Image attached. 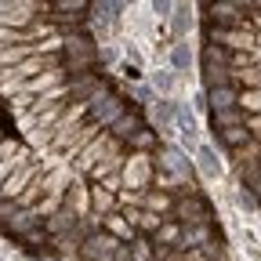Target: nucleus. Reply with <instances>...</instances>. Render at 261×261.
Instances as JSON below:
<instances>
[{
	"label": "nucleus",
	"instance_id": "nucleus-1",
	"mask_svg": "<svg viewBox=\"0 0 261 261\" xmlns=\"http://www.w3.org/2000/svg\"><path fill=\"white\" fill-rule=\"evenodd\" d=\"M94 62H98V51L84 33H65L62 37V69L69 73V80L80 73H91Z\"/></svg>",
	"mask_w": 261,
	"mask_h": 261
},
{
	"label": "nucleus",
	"instance_id": "nucleus-2",
	"mask_svg": "<svg viewBox=\"0 0 261 261\" xmlns=\"http://www.w3.org/2000/svg\"><path fill=\"white\" fill-rule=\"evenodd\" d=\"M84 109H87V116H91V123H94V127H106V130H109V127H113V123L127 113V102H123L120 94H113V91L102 84Z\"/></svg>",
	"mask_w": 261,
	"mask_h": 261
},
{
	"label": "nucleus",
	"instance_id": "nucleus-3",
	"mask_svg": "<svg viewBox=\"0 0 261 261\" xmlns=\"http://www.w3.org/2000/svg\"><path fill=\"white\" fill-rule=\"evenodd\" d=\"M152 178H156V167H152L149 152H130L127 163H123V171H120V181L127 189H145Z\"/></svg>",
	"mask_w": 261,
	"mask_h": 261
},
{
	"label": "nucleus",
	"instance_id": "nucleus-4",
	"mask_svg": "<svg viewBox=\"0 0 261 261\" xmlns=\"http://www.w3.org/2000/svg\"><path fill=\"white\" fill-rule=\"evenodd\" d=\"M171 218L181 225H211V207L200 200V192H181Z\"/></svg>",
	"mask_w": 261,
	"mask_h": 261
},
{
	"label": "nucleus",
	"instance_id": "nucleus-5",
	"mask_svg": "<svg viewBox=\"0 0 261 261\" xmlns=\"http://www.w3.org/2000/svg\"><path fill=\"white\" fill-rule=\"evenodd\" d=\"M207 44H218L225 51H254V29H218V25H207Z\"/></svg>",
	"mask_w": 261,
	"mask_h": 261
},
{
	"label": "nucleus",
	"instance_id": "nucleus-6",
	"mask_svg": "<svg viewBox=\"0 0 261 261\" xmlns=\"http://www.w3.org/2000/svg\"><path fill=\"white\" fill-rule=\"evenodd\" d=\"M207 25H218V29H250L247 25V11L225 4V0L207 4Z\"/></svg>",
	"mask_w": 261,
	"mask_h": 261
},
{
	"label": "nucleus",
	"instance_id": "nucleus-7",
	"mask_svg": "<svg viewBox=\"0 0 261 261\" xmlns=\"http://www.w3.org/2000/svg\"><path fill=\"white\" fill-rule=\"evenodd\" d=\"M116 250H120V240L109 236L106 228H102V232H91V236L80 243V254H84L87 261H113Z\"/></svg>",
	"mask_w": 261,
	"mask_h": 261
},
{
	"label": "nucleus",
	"instance_id": "nucleus-8",
	"mask_svg": "<svg viewBox=\"0 0 261 261\" xmlns=\"http://www.w3.org/2000/svg\"><path fill=\"white\" fill-rule=\"evenodd\" d=\"M160 171H167L181 181H192V160L178 145H160Z\"/></svg>",
	"mask_w": 261,
	"mask_h": 261
},
{
	"label": "nucleus",
	"instance_id": "nucleus-9",
	"mask_svg": "<svg viewBox=\"0 0 261 261\" xmlns=\"http://www.w3.org/2000/svg\"><path fill=\"white\" fill-rule=\"evenodd\" d=\"M37 15H44V8L37 4H0V25L8 29H29Z\"/></svg>",
	"mask_w": 261,
	"mask_h": 261
},
{
	"label": "nucleus",
	"instance_id": "nucleus-10",
	"mask_svg": "<svg viewBox=\"0 0 261 261\" xmlns=\"http://www.w3.org/2000/svg\"><path fill=\"white\" fill-rule=\"evenodd\" d=\"M113 145H116V142H113V135H98V138H94V142H91V145H87V149H84V152H80L76 160H73V167H76V171H87V174H91V171L98 167V163H102L106 149H113Z\"/></svg>",
	"mask_w": 261,
	"mask_h": 261
},
{
	"label": "nucleus",
	"instance_id": "nucleus-11",
	"mask_svg": "<svg viewBox=\"0 0 261 261\" xmlns=\"http://www.w3.org/2000/svg\"><path fill=\"white\" fill-rule=\"evenodd\" d=\"M102 87V80H98L94 73H80V76H73L69 84H65V91H69V106L73 102H80V106H87L91 98H94V91Z\"/></svg>",
	"mask_w": 261,
	"mask_h": 261
},
{
	"label": "nucleus",
	"instance_id": "nucleus-12",
	"mask_svg": "<svg viewBox=\"0 0 261 261\" xmlns=\"http://www.w3.org/2000/svg\"><path fill=\"white\" fill-rule=\"evenodd\" d=\"M192 156H196V167H200V174H203V178H221L225 163H221V156H218V149H214V145L200 142V149H196Z\"/></svg>",
	"mask_w": 261,
	"mask_h": 261
},
{
	"label": "nucleus",
	"instance_id": "nucleus-13",
	"mask_svg": "<svg viewBox=\"0 0 261 261\" xmlns=\"http://www.w3.org/2000/svg\"><path fill=\"white\" fill-rule=\"evenodd\" d=\"M0 225H4L11 236H25V232H33V228L40 225V211H29V207H22V211H15L11 218H4Z\"/></svg>",
	"mask_w": 261,
	"mask_h": 261
},
{
	"label": "nucleus",
	"instance_id": "nucleus-14",
	"mask_svg": "<svg viewBox=\"0 0 261 261\" xmlns=\"http://www.w3.org/2000/svg\"><path fill=\"white\" fill-rule=\"evenodd\" d=\"M240 106V87L236 84H225V87H211L207 91V109L218 113V109H236Z\"/></svg>",
	"mask_w": 261,
	"mask_h": 261
},
{
	"label": "nucleus",
	"instance_id": "nucleus-15",
	"mask_svg": "<svg viewBox=\"0 0 261 261\" xmlns=\"http://www.w3.org/2000/svg\"><path fill=\"white\" fill-rule=\"evenodd\" d=\"M142 127H145L142 113H123V116H120V120L109 127V135H113V142H123V145H127V142H130V138H135L138 130H142Z\"/></svg>",
	"mask_w": 261,
	"mask_h": 261
},
{
	"label": "nucleus",
	"instance_id": "nucleus-16",
	"mask_svg": "<svg viewBox=\"0 0 261 261\" xmlns=\"http://www.w3.org/2000/svg\"><path fill=\"white\" fill-rule=\"evenodd\" d=\"M192 25H196L192 4H189V0H178V4H174V15H171V33H174L178 40H189V33H192Z\"/></svg>",
	"mask_w": 261,
	"mask_h": 261
},
{
	"label": "nucleus",
	"instance_id": "nucleus-17",
	"mask_svg": "<svg viewBox=\"0 0 261 261\" xmlns=\"http://www.w3.org/2000/svg\"><path fill=\"white\" fill-rule=\"evenodd\" d=\"M33 178H37V174H33V167H18V171H15L4 185H0V196H4V200H15V203H18V196L33 185Z\"/></svg>",
	"mask_w": 261,
	"mask_h": 261
},
{
	"label": "nucleus",
	"instance_id": "nucleus-18",
	"mask_svg": "<svg viewBox=\"0 0 261 261\" xmlns=\"http://www.w3.org/2000/svg\"><path fill=\"white\" fill-rule=\"evenodd\" d=\"M98 130H102V127H94V123L76 127V135L69 138V145H65V152H62V156H65V160H76V156H80V152H84V149H87L94 138H98Z\"/></svg>",
	"mask_w": 261,
	"mask_h": 261
},
{
	"label": "nucleus",
	"instance_id": "nucleus-19",
	"mask_svg": "<svg viewBox=\"0 0 261 261\" xmlns=\"http://www.w3.org/2000/svg\"><path fill=\"white\" fill-rule=\"evenodd\" d=\"M181 236H185V225L174 221V218H163L160 232H156V243L167 247V250H181Z\"/></svg>",
	"mask_w": 261,
	"mask_h": 261
},
{
	"label": "nucleus",
	"instance_id": "nucleus-20",
	"mask_svg": "<svg viewBox=\"0 0 261 261\" xmlns=\"http://www.w3.org/2000/svg\"><path fill=\"white\" fill-rule=\"evenodd\" d=\"M218 142H221L225 149L240 152V149H247V145L254 142V135L247 130V123H240V127H225V130H218Z\"/></svg>",
	"mask_w": 261,
	"mask_h": 261
},
{
	"label": "nucleus",
	"instance_id": "nucleus-21",
	"mask_svg": "<svg viewBox=\"0 0 261 261\" xmlns=\"http://www.w3.org/2000/svg\"><path fill=\"white\" fill-rule=\"evenodd\" d=\"M214 243V228L211 225H185V236H181V250H200Z\"/></svg>",
	"mask_w": 261,
	"mask_h": 261
},
{
	"label": "nucleus",
	"instance_id": "nucleus-22",
	"mask_svg": "<svg viewBox=\"0 0 261 261\" xmlns=\"http://www.w3.org/2000/svg\"><path fill=\"white\" fill-rule=\"evenodd\" d=\"M174 113H178V102H171V98H156V106H152V127L156 130H174Z\"/></svg>",
	"mask_w": 261,
	"mask_h": 261
},
{
	"label": "nucleus",
	"instance_id": "nucleus-23",
	"mask_svg": "<svg viewBox=\"0 0 261 261\" xmlns=\"http://www.w3.org/2000/svg\"><path fill=\"white\" fill-rule=\"evenodd\" d=\"M102 228H106L109 236H116L120 243H135V225H130L123 214H106L102 218Z\"/></svg>",
	"mask_w": 261,
	"mask_h": 261
},
{
	"label": "nucleus",
	"instance_id": "nucleus-24",
	"mask_svg": "<svg viewBox=\"0 0 261 261\" xmlns=\"http://www.w3.org/2000/svg\"><path fill=\"white\" fill-rule=\"evenodd\" d=\"M51 11L62 22H80L87 15V0H51Z\"/></svg>",
	"mask_w": 261,
	"mask_h": 261
},
{
	"label": "nucleus",
	"instance_id": "nucleus-25",
	"mask_svg": "<svg viewBox=\"0 0 261 261\" xmlns=\"http://www.w3.org/2000/svg\"><path fill=\"white\" fill-rule=\"evenodd\" d=\"M76 225H80V214L69 211V207H58L55 214H47V228H51V232H73Z\"/></svg>",
	"mask_w": 261,
	"mask_h": 261
},
{
	"label": "nucleus",
	"instance_id": "nucleus-26",
	"mask_svg": "<svg viewBox=\"0 0 261 261\" xmlns=\"http://www.w3.org/2000/svg\"><path fill=\"white\" fill-rule=\"evenodd\" d=\"M192 62H196L192 44H189V40H178V44L171 47V69H174V73H189V69H192Z\"/></svg>",
	"mask_w": 261,
	"mask_h": 261
},
{
	"label": "nucleus",
	"instance_id": "nucleus-27",
	"mask_svg": "<svg viewBox=\"0 0 261 261\" xmlns=\"http://www.w3.org/2000/svg\"><path fill=\"white\" fill-rule=\"evenodd\" d=\"M127 149H130V152H152V149H160V130L145 123V127L138 130V135L127 142Z\"/></svg>",
	"mask_w": 261,
	"mask_h": 261
},
{
	"label": "nucleus",
	"instance_id": "nucleus-28",
	"mask_svg": "<svg viewBox=\"0 0 261 261\" xmlns=\"http://www.w3.org/2000/svg\"><path fill=\"white\" fill-rule=\"evenodd\" d=\"M174 196H167V192H142V207L145 211H152V214H174Z\"/></svg>",
	"mask_w": 261,
	"mask_h": 261
},
{
	"label": "nucleus",
	"instance_id": "nucleus-29",
	"mask_svg": "<svg viewBox=\"0 0 261 261\" xmlns=\"http://www.w3.org/2000/svg\"><path fill=\"white\" fill-rule=\"evenodd\" d=\"M240 123H247V113L236 106V109H218V113H211V127L214 130H225V127H240Z\"/></svg>",
	"mask_w": 261,
	"mask_h": 261
},
{
	"label": "nucleus",
	"instance_id": "nucleus-30",
	"mask_svg": "<svg viewBox=\"0 0 261 261\" xmlns=\"http://www.w3.org/2000/svg\"><path fill=\"white\" fill-rule=\"evenodd\" d=\"M33 55H40L37 40H33V44H22V47H8V51H0V69L18 65V62H25V58H33Z\"/></svg>",
	"mask_w": 261,
	"mask_h": 261
},
{
	"label": "nucleus",
	"instance_id": "nucleus-31",
	"mask_svg": "<svg viewBox=\"0 0 261 261\" xmlns=\"http://www.w3.org/2000/svg\"><path fill=\"white\" fill-rule=\"evenodd\" d=\"M200 62H203V69H228V51L218 44H203Z\"/></svg>",
	"mask_w": 261,
	"mask_h": 261
},
{
	"label": "nucleus",
	"instance_id": "nucleus-32",
	"mask_svg": "<svg viewBox=\"0 0 261 261\" xmlns=\"http://www.w3.org/2000/svg\"><path fill=\"white\" fill-rule=\"evenodd\" d=\"M91 207L98 211V214H113V207H116V196H113V189H102V185H98V189H91Z\"/></svg>",
	"mask_w": 261,
	"mask_h": 261
},
{
	"label": "nucleus",
	"instance_id": "nucleus-33",
	"mask_svg": "<svg viewBox=\"0 0 261 261\" xmlns=\"http://www.w3.org/2000/svg\"><path fill=\"white\" fill-rule=\"evenodd\" d=\"M232 84H243L247 91H254V87H261V62H254V65H247V69H232Z\"/></svg>",
	"mask_w": 261,
	"mask_h": 261
},
{
	"label": "nucleus",
	"instance_id": "nucleus-34",
	"mask_svg": "<svg viewBox=\"0 0 261 261\" xmlns=\"http://www.w3.org/2000/svg\"><path fill=\"white\" fill-rule=\"evenodd\" d=\"M130 257H135V261H156L160 250L152 247L149 236H135V243H130Z\"/></svg>",
	"mask_w": 261,
	"mask_h": 261
},
{
	"label": "nucleus",
	"instance_id": "nucleus-35",
	"mask_svg": "<svg viewBox=\"0 0 261 261\" xmlns=\"http://www.w3.org/2000/svg\"><path fill=\"white\" fill-rule=\"evenodd\" d=\"M240 109H243L247 116H261V87L240 91Z\"/></svg>",
	"mask_w": 261,
	"mask_h": 261
},
{
	"label": "nucleus",
	"instance_id": "nucleus-36",
	"mask_svg": "<svg viewBox=\"0 0 261 261\" xmlns=\"http://www.w3.org/2000/svg\"><path fill=\"white\" fill-rule=\"evenodd\" d=\"M152 91L167 98V94L174 91V73H156V76H152Z\"/></svg>",
	"mask_w": 261,
	"mask_h": 261
},
{
	"label": "nucleus",
	"instance_id": "nucleus-37",
	"mask_svg": "<svg viewBox=\"0 0 261 261\" xmlns=\"http://www.w3.org/2000/svg\"><path fill=\"white\" fill-rule=\"evenodd\" d=\"M174 4H178V0H152V11H156L160 18H171V15H174Z\"/></svg>",
	"mask_w": 261,
	"mask_h": 261
},
{
	"label": "nucleus",
	"instance_id": "nucleus-38",
	"mask_svg": "<svg viewBox=\"0 0 261 261\" xmlns=\"http://www.w3.org/2000/svg\"><path fill=\"white\" fill-rule=\"evenodd\" d=\"M113 261H135V257H130V243H120V250H116Z\"/></svg>",
	"mask_w": 261,
	"mask_h": 261
},
{
	"label": "nucleus",
	"instance_id": "nucleus-39",
	"mask_svg": "<svg viewBox=\"0 0 261 261\" xmlns=\"http://www.w3.org/2000/svg\"><path fill=\"white\" fill-rule=\"evenodd\" d=\"M160 261H185V257H181V250H167V254H163Z\"/></svg>",
	"mask_w": 261,
	"mask_h": 261
},
{
	"label": "nucleus",
	"instance_id": "nucleus-40",
	"mask_svg": "<svg viewBox=\"0 0 261 261\" xmlns=\"http://www.w3.org/2000/svg\"><path fill=\"white\" fill-rule=\"evenodd\" d=\"M254 196L261 200V174H257V181H254Z\"/></svg>",
	"mask_w": 261,
	"mask_h": 261
}]
</instances>
